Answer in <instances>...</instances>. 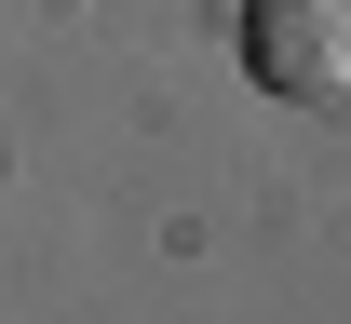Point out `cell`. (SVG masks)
Instances as JSON below:
<instances>
[{"label":"cell","instance_id":"6da1fadb","mask_svg":"<svg viewBox=\"0 0 351 324\" xmlns=\"http://www.w3.org/2000/svg\"><path fill=\"white\" fill-rule=\"evenodd\" d=\"M243 68L284 108H351V0H243Z\"/></svg>","mask_w":351,"mask_h":324}]
</instances>
